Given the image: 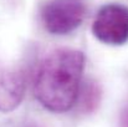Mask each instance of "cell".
<instances>
[{
  "label": "cell",
  "instance_id": "3",
  "mask_svg": "<svg viewBox=\"0 0 128 127\" xmlns=\"http://www.w3.org/2000/svg\"><path fill=\"white\" fill-rule=\"evenodd\" d=\"M92 33L108 45H123L128 41V8L120 4L103 5L93 21Z\"/></svg>",
  "mask_w": 128,
  "mask_h": 127
},
{
  "label": "cell",
  "instance_id": "6",
  "mask_svg": "<svg viewBox=\"0 0 128 127\" xmlns=\"http://www.w3.org/2000/svg\"><path fill=\"white\" fill-rule=\"evenodd\" d=\"M121 127H128V108H126L121 116Z\"/></svg>",
  "mask_w": 128,
  "mask_h": 127
},
{
  "label": "cell",
  "instance_id": "1",
  "mask_svg": "<svg viewBox=\"0 0 128 127\" xmlns=\"http://www.w3.org/2000/svg\"><path fill=\"white\" fill-rule=\"evenodd\" d=\"M85 56L74 49H57L47 55L38 71L35 97L52 112L71 110L80 95Z\"/></svg>",
  "mask_w": 128,
  "mask_h": 127
},
{
  "label": "cell",
  "instance_id": "5",
  "mask_svg": "<svg viewBox=\"0 0 128 127\" xmlns=\"http://www.w3.org/2000/svg\"><path fill=\"white\" fill-rule=\"evenodd\" d=\"M101 101V92L97 85H90L86 87L85 93L82 95V110L84 112H93Z\"/></svg>",
  "mask_w": 128,
  "mask_h": 127
},
{
  "label": "cell",
  "instance_id": "4",
  "mask_svg": "<svg viewBox=\"0 0 128 127\" xmlns=\"http://www.w3.org/2000/svg\"><path fill=\"white\" fill-rule=\"evenodd\" d=\"M24 95V74L14 67H0V111H14L21 103Z\"/></svg>",
  "mask_w": 128,
  "mask_h": 127
},
{
  "label": "cell",
  "instance_id": "2",
  "mask_svg": "<svg viewBox=\"0 0 128 127\" xmlns=\"http://www.w3.org/2000/svg\"><path fill=\"white\" fill-rule=\"evenodd\" d=\"M84 0H48L41 8L44 28L54 35H66L76 30L84 21Z\"/></svg>",
  "mask_w": 128,
  "mask_h": 127
}]
</instances>
